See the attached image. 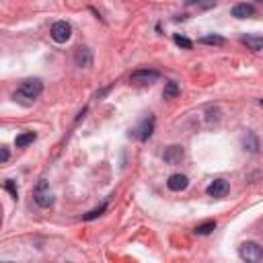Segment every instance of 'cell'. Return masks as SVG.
<instances>
[{
	"instance_id": "cell-1",
	"label": "cell",
	"mask_w": 263,
	"mask_h": 263,
	"mask_svg": "<svg viewBox=\"0 0 263 263\" xmlns=\"http://www.w3.org/2000/svg\"><path fill=\"white\" fill-rule=\"evenodd\" d=\"M41 91H44V82H41L39 78H29V80H25L23 85H21V89L15 93V101L19 99H27V101H35L37 97L41 95Z\"/></svg>"
},
{
	"instance_id": "cell-2",
	"label": "cell",
	"mask_w": 263,
	"mask_h": 263,
	"mask_svg": "<svg viewBox=\"0 0 263 263\" xmlns=\"http://www.w3.org/2000/svg\"><path fill=\"white\" fill-rule=\"evenodd\" d=\"M239 255L243 261L259 263V261H263V247H259L255 241H247L239 247Z\"/></svg>"
},
{
	"instance_id": "cell-3",
	"label": "cell",
	"mask_w": 263,
	"mask_h": 263,
	"mask_svg": "<svg viewBox=\"0 0 263 263\" xmlns=\"http://www.w3.org/2000/svg\"><path fill=\"white\" fill-rule=\"evenodd\" d=\"M35 204L39 208H50L53 204V196H52V191H50V183L46 181V179H41L37 189H35Z\"/></svg>"
},
{
	"instance_id": "cell-4",
	"label": "cell",
	"mask_w": 263,
	"mask_h": 263,
	"mask_svg": "<svg viewBox=\"0 0 263 263\" xmlns=\"http://www.w3.org/2000/svg\"><path fill=\"white\" fill-rule=\"evenodd\" d=\"M70 35H72V29H70V25H68L66 21L53 23V27H52V39L53 41H58V44H66V41L70 39Z\"/></svg>"
},
{
	"instance_id": "cell-5",
	"label": "cell",
	"mask_w": 263,
	"mask_h": 263,
	"mask_svg": "<svg viewBox=\"0 0 263 263\" xmlns=\"http://www.w3.org/2000/svg\"><path fill=\"white\" fill-rule=\"evenodd\" d=\"M160 78V74L157 70H136L130 80L136 82V85H150V82H157Z\"/></svg>"
},
{
	"instance_id": "cell-6",
	"label": "cell",
	"mask_w": 263,
	"mask_h": 263,
	"mask_svg": "<svg viewBox=\"0 0 263 263\" xmlns=\"http://www.w3.org/2000/svg\"><path fill=\"white\" fill-rule=\"evenodd\" d=\"M74 62H76L78 68H91L93 66V52L89 48H85V46L76 48V52H74Z\"/></svg>"
},
{
	"instance_id": "cell-7",
	"label": "cell",
	"mask_w": 263,
	"mask_h": 263,
	"mask_svg": "<svg viewBox=\"0 0 263 263\" xmlns=\"http://www.w3.org/2000/svg\"><path fill=\"white\" fill-rule=\"evenodd\" d=\"M228 181H224V179H216V181H212L210 185H208L206 193L210 198H224L226 193H228Z\"/></svg>"
},
{
	"instance_id": "cell-8",
	"label": "cell",
	"mask_w": 263,
	"mask_h": 263,
	"mask_svg": "<svg viewBox=\"0 0 263 263\" xmlns=\"http://www.w3.org/2000/svg\"><path fill=\"white\" fill-rule=\"evenodd\" d=\"M183 146H179V144H173V146H169L167 150H164V155H162V158H164V162L167 164H179L183 160Z\"/></svg>"
},
{
	"instance_id": "cell-9",
	"label": "cell",
	"mask_w": 263,
	"mask_h": 263,
	"mask_svg": "<svg viewBox=\"0 0 263 263\" xmlns=\"http://www.w3.org/2000/svg\"><path fill=\"white\" fill-rule=\"evenodd\" d=\"M187 185H189V179L185 175H181V173L171 175L169 181H167V187L171 191H183V189H187Z\"/></svg>"
},
{
	"instance_id": "cell-10",
	"label": "cell",
	"mask_w": 263,
	"mask_h": 263,
	"mask_svg": "<svg viewBox=\"0 0 263 263\" xmlns=\"http://www.w3.org/2000/svg\"><path fill=\"white\" fill-rule=\"evenodd\" d=\"M136 132H138L136 136L140 138L142 142H144V140H148V138L152 136V132H155V117H152V115H148V117H146V119L140 123V128H138Z\"/></svg>"
},
{
	"instance_id": "cell-11",
	"label": "cell",
	"mask_w": 263,
	"mask_h": 263,
	"mask_svg": "<svg viewBox=\"0 0 263 263\" xmlns=\"http://www.w3.org/2000/svg\"><path fill=\"white\" fill-rule=\"evenodd\" d=\"M241 41L253 52H261L263 50V37H259V35H243Z\"/></svg>"
},
{
	"instance_id": "cell-12",
	"label": "cell",
	"mask_w": 263,
	"mask_h": 263,
	"mask_svg": "<svg viewBox=\"0 0 263 263\" xmlns=\"http://www.w3.org/2000/svg\"><path fill=\"white\" fill-rule=\"evenodd\" d=\"M255 15V8L251 4H237L232 8V17H237V19H249V17H253Z\"/></svg>"
},
{
	"instance_id": "cell-13",
	"label": "cell",
	"mask_w": 263,
	"mask_h": 263,
	"mask_svg": "<svg viewBox=\"0 0 263 263\" xmlns=\"http://www.w3.org/2000/svg\"><path fill=\"white\" fill-rule=\"evenodd\" d=\"M243 148L247 152H253V155L259 150V140H257V136L253 132H247V136L243 138Z\"/></svg>"
},
{
	"instance_id": "cell-14",
	"label": "cell",
	"mask_w": 263,
	"mask_h": 263,
	"mask_svg": "<svg viewBox=\"0 0 263 263\" xmlns=\"http://www.w3.org/2000/svg\"><path fill=\"white\" fill-rule=\"evenodd\" d=\"M218 0H185V4L191 8H198V10H210L216 6Z\"/></svg>"
},
{
	"instance_id": "cell-15",
	"label": "cell",
	"mask_w": 263,
	"mask_h": 263,
	"mask_svg": "<svg viewBox=\"0 0 263 263\" xmlns=\"http://www.w3.org/2000/svg\"><path fill=\"white\" fill-rule=\"evenodd\" d=\"M35 138H37L35 132H25V134H19V136H17L15 144H17V148H25V146L33 144V142H35Z\"/></svg>"
},
{
	"instance_id": "cell-16",
	"label": "cell",
	"mask_w": 263,
	"mask_h": 263,
	"mask_svg": "<svg viewBox=\"0 0 263 263\" xmlns=\"http://www.w3.org/2000/svg\"><path fill=\"white\" fill-rule=\"evenodd\" d=\"M179 95V85L177 82H167V85H164V91H162V97L164 99H175V97Z\"/></svg>"
},
{
	"instance_id": "cell-17",
	"label": "cell",
	"mask_w": 263,
	"mask_h": 263,
	"mask_svg": "<svg viewBox=\"0 0 263 263\" xmlns=\"http://www.w3.org/2000/svg\"><path fill=\"white\" fill-rule=\"evenodd\" d=\"M200 44L204 46H224V37H220V35H206L200 39Z\"/></svg>"
},
{
	"instance_id": "cell-18",
	"label": "cell",
	"mask_w": 263,
	"mask_h": 263,
	"mask_svg": "<svg viewBox=\"0 0 263 263\" xmlns=\"http://www.w3.org/2000/svg\"><path fill=\"white\" fill-rule=\"evenodd\" d=\"M216 228V220H208V222L196 226V234H210Z\"/></svg>"
},
{
	"instance_id": "cell-19",
	"label": "cell",
	"mask_w": 263,
	"mask_h": 263,
	"mask_svg": "<svg viewBox=\"0 0 263 263\" xmlns=\"http://www.w3.org/2000/svg\"><path fill=\"white\" fill-rule=\"evenodd\" d=\"M175 44H177L179 48H183V50H191V48H193V44H191L187 37H183V35H175Z\"/></svg>"
},
{
	"instance_id": "cell-20",
	"label": "cell",
	"mask_w": 263,
	"mask_h": 263,
	"mask_svg": "<svg viewBox=\"0 0 263 263\" xmlns=\"http://www.w3.org/2000/svg\"><path fill=\"white\" fill-rule=\"evenodd\" d=\"M107 210V206L103 204V206H99V208H97V210H93V212H89L87 216H85V220H95V218H99L103 212Z\"/></svg>"
},
{
	"instance_id": "cell-21",
	"label": "cell",
	"mask_w": 263,
	"mask_h": 263,
	"mask_svg": "<svg viewBox=\"0 0 263 263\" xmlns=\"http://www.w3.org/2000/svg\"><path fill=\"white\" fill-rule=\"evenodd\" d=\"M4 187H6L8 191H10V196H12V198H15V200L19 198V191H17L15 183H12V181H10V179H6V183H4Z\"/></svg>"
},
{
	"instance_id": "cell-22",
	"label": "cell",
	"mask_w": 263,
	"mask_h": 263,
	"mask_svg": "<svg viewBox=\"0 0 263 263\" xmlns=\"http://www.w3.org/2000/svg\"><path fill=\"white\" fill-rule=\"evenodd\" d=\"M6 160H8V148L2 146V162H6Z\"/></svg>"
},
{
	"instance_id": "cell-23",
	"label": "cell",
	"mask_w": 263,
	"mask_h": 263,
	"mask_svg": "<svg viewBox=\"0 0 263 263\" xmlns=\"http://www.w3.org/2000/svg\"><path fill=\"white\" fill-rule=\"evenodd\" d=\"M257 2H263V0H257Z\"/></svg>"
},
{
	"instance_id": "cell-24",
	"label": "cell",
	"mask_w": 263,
	"mask_h": 263,
	"mask_svg": "<svg viewBox=\"0 0 263 263\" xmlns=\"http://www.w3.org/2000/svg\"><path fill=\"white\" fill-rule=\"evenodd\" d=\"M261 105H263V99H261Z\"/></svg>"
}]
</instances>
